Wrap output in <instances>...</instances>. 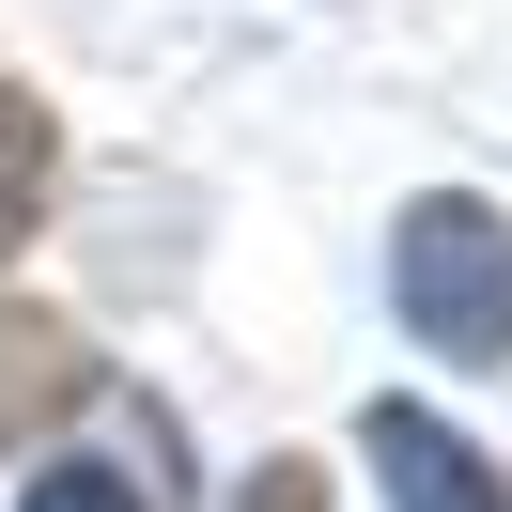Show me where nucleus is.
Masks as SVG:
<instances>
[{
    "mask_svg": "<svg viewBox=\"0 0 512 512\" xmlns=\"http://www.w3.org/2000/svg\"><path fill=\"white\" fill-rule=\"evenodd\" d=\"M404 326L450 373H497L512 357V218L497 202H419L404 218Z\"/></svg>",
    "mask_w": 512,
    "mask_h": 512,
    "instance_id": "nucleus-1",
    "label": "nucleus"
},
{
    "mask_svg": "<svg viewBox=\"0 0 512 512\" xmlns=\"http://www.w3.org/2000/svg\"><path fill=\"white\" fill-rule=\"evenodd\" d=\"M357 450L404 481V512H512V481L481 466L450 419H419V404H373V419H357Z\"/></svg>",
    "mask_w": 512,
    "mask_h": 512,
    "instance_id": "nucleus-2",
    "label": "nucleus"
},
{
    "mask_svg": "<svg viewBox=\"0 0 512 512\" xmlns=\"http://www.w3.org/2000/svg\"><path fill=\"white\" fill-rule=\"evenodd\" d=\"M78 404H94L78 326H63V311H32V295H0V450L47 435V419H78Z\"/></svg>",
    "mask_w": 512,
    "mask_h": 512,
    "instance_id": "nucleus-3",
    "label": "nucleus"
},
{
    "mask_svg": "<svg viewBox=\"0 0 512 512\" xmlns=\"http://www.w3.org/2000/svg\"><path fill=\"white\" fill-rule=\"evenodd\" d=\"M47 187H63V125H47V94H16V78H0V233H32Z\"/></svg>",
    "mask_w": 512,
    "mask_h": 512,
    "instance_id": "nucleus-4",
    "label": "nucleus"
},
{
    "mask_svg": "<svg viewBox=\"0 0 512 512\" xmlns=\"http://www.w3.org/2000/svg\"><path fill=\"white\" fill-rule=\"evenodd\" d=\"M16 512H156V497H140L125 466H47V481H32Z\"/></svg>",
    "mask_w": 512,
    "mask_h": 512,
    "instance_id": "nucleus-5",
    "label": "nucleus"
},
{
    "mask_svg": "<svg viewBox=\"0 0 512 512\" xmlns=\"http://www.w3.org/2000/svg\"><path fill=\"white\" fill-rule=\"evenodd\" d=\"M249 512H326V466H295V450H280V466L249 481Z\"/></svg>",
    "mask_w": 512,
    "mask_h": 512,
    "instance_id": "nucleus-6",
    "label": "nucleus"
}]
</instances>
